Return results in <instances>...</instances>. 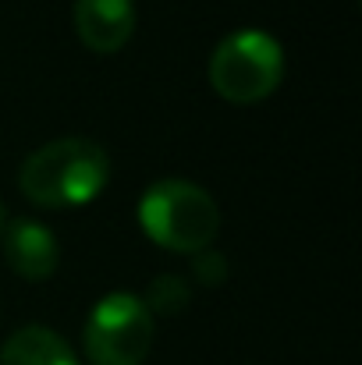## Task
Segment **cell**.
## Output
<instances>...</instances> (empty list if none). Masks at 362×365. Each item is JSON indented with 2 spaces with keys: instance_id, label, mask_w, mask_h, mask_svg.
<instances>
[{
  "instance_id": "7",
  "label": "cell",
  "mask_w": 362,
  "mask_h": 365,
  "mask_svg": "<svg viewBox=\"0 0 362 365\" xmlns=\"http://www.w3.org/2000/svg\"><path fill=\"white\" fill-rule=\"evenodd\" d=\"M0 365H79L71 344L50 327H21L14 330L4 348Z\"/></svg>"
},
{
  "instance_id": "4",
  "label": "cell",
  "mask_w": 362,
  "mask_h": 365,
  "mask_svg": "<svg viewBox=\"0 0 362 365\" xmlns=\"http://www.w3.org/2000/svg\"><path fill=\"white\" fill-rule=\"evenodd\" d=\"M156 337V319L131 291L96 302L82 330V351L93 365H142Z\"/></svg>"
},
{
  "instance_id": "5",
  "label": "cell",
  "mask_w": 362,
  "mask_h": 365,
  "mask_svg": "<svg viewBox=\"0 0 362 365\" xmlns=\"http://www.w3.org/2000/svg\"><path fill=\"white\" fill-rule=\"evenodd\" d=\"M4 259L11 266L14 277L21 280H50L57 273V262H61V245L54 238V231L39 220H29V217H18V220H7L4 235Z\"/></svg>"
},
{
  "instance_id": "8",
  "label": "cell",
  "mask_w": 362,
  "mask_h": 365,
  "mask_svg": "<svg viewBox=\"0 0 362 365\" xmlns=\"http://www.w3.org/2000/svg\"><path fill=\"white\" fill-rule=\"evenodd\" d=\"M146 309L156 316H178L188 302H192V287L185 277H174V273H164V277H153L149 284V294L142 298Z\"/></svg>"
},
{
  "instance_id": "1",
  "label": "cell",
  "mask_w": 362,
  "mask_h": 365,
  "mask_svg": "<svg viewBox=\"0 0 362 365\" xmlns=\"http://www.w3.org/2000/svg\"><path fill=\"white\" fill-rule=\"evenodd\" d=\"M111 185V156L93 138H54L32 149L18 167V192L43 210L89 206Z\"/></svg>"
},
{
  "instance_id": "10",
  "label": "cell",
  "mask_w": 362,
  "mask_h": 365,
  "mask_svg": "<svg viewBox=\"0 0 362 365\" xmlns=\"http://www.w3.org/2000/svg\"><path fill=\"white\" fill-rule=\"evenodd\" d=\"M4 227H7V206H4V199H0V235H4Z\"/></svg>"
},
{
  "instance_id": "9",
  "label": "cell",
  "mask_w": 362,
  "mask_h": 365,
  "mask_svg": "<svg viewBox=\"0 0 362 365\" xmlns=\"http://www.w3.org/2000/svg\"><path fill=\"white\" fill-rule=\"evenodd\" d=\"M192 273H196V280H199V284L213 287V284H221V280L228 277V259H224L221 252H196Z\"/></svg>"
},
{
  "instance_id": "6",
  "label": "cell",
  "mask_w": 362,
  "mask_h": 365,
  "mask_svg": "<svg viewBox=\"0 0 362 365\" xmlns=\"http://www.w3.org/2000/svg\"><path fill=\"white\" fill-rule=\"evenodd\" d=\"M75 36L93 53H118L139 25L135 0H75Z\"/></svg>"
},
{
  "instance_id": "3",
  "label": "cell",
  "mask_w": 362,
  "mask_h": 365,
  "mask_svg": "<svg viewBox=\"0 0 362 365\" xmlns=\"http://www.w3.org/2000/svg\"><path fill=\"white\" fill-rule=\"evenodd\" d=\"M284 78V46L263 29H238L210 53V86L228 103H263Z\"/></svg>"
},
{
  "instance_id": "2",
  "label": "cell",
  "mask_w": 362,
  "mask_h": 365,
  "mask_svg": "<svg viewBox=\"0 0 362 365\" xmlns=\"http://www.w3.org/2000/svg\"><path fill=\"white\" fill-rule=\"evenodd\" d=\"M139 224L149 242L167 252H206L221 235V206L185 178H160L142 192Z\"/></svg>"
}]
</instances>
